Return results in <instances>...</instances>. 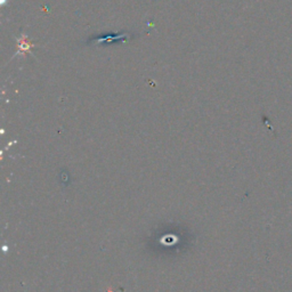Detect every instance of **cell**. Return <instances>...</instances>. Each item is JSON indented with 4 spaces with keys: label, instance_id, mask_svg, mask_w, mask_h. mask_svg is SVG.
Segmentation results:
<instances>
[{
    "label": "cell",
    "instance_id": "6da1fadb",
    "mask_svg": "<svg viewBox=\"0 0 292 292\" xmlns=\"http://www.w3.org/2000/svg\"><path fill=\"white\" fill-rule=\"evenodd\" d=\"M16 40H17V51L14 56H17L18 54L24 55L26 53L31 54V49L34 48V42H32L29 38L24 35H22L21 37H18Z\"/></svg>",
    "mask_w": 292,
    "mask_h": 292
},
{
    "label": "cell",
    "instance_id": "7a4b0ae2",
    "mask_svg": "<svg viewBox=\"0 0 292 292\" xmlns=\"http://www.w3.org/2000/svg\"><path fill=\"white\" fill-rule=\"evenodd\" d=\"M122 36H114V37H104V38H102V39H98V41H105V40H107V41H111V40H118V39H120Z\"/></svg>",
    "mask_w": 292,
    "mask_h": 292
}]
</instances>
